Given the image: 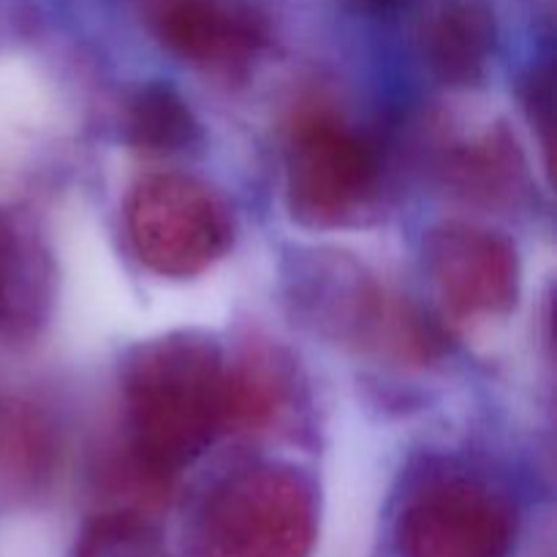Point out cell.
Masks as SVG:
<instances>
[{
	"mask_svg": "<svg viewBox=\"0 0 557 557\" xmlns=\"http://www.w3.org/2000/svg\"><path fill=\"white\" fill-rule=\"evenodd\" d=\"M125 406L136 462L166 482L226 433V359L188 332L145 343L125 368Z\"/></svg>",
	"mask_w": 557,
	"mask_h": 557,
	"instance_id": "6da1fadb",
	"label": "cell"
},
{
	"mask_svg": "<svg viewBox=\"0 0 557 557\" xmlns=\"http://www.w3.org/2000/svg\"><path fill=\"white\" fill-rule=\"evenodd\" d=\"M517 506L504 490L473 476L422 484L397 517L400 557H509Z\"/></svg>",
	"mask_w": 557,
	"mask_h": 557,
	"instance_id": "5b68a950",
	"label": "cell"
},
{
	"mask_svg": "<svg viewBox=\"0 0 557 557\" xmlns=\"http://www.w3.org/2000/svg\"><path fill=\"white\" fill-rule=\"evenodd\" d=\"M125 228L141 264L161 277H194L232 245L226 201L185 174H152L125 201Z\"/></svg>",
	"mask_w": 557,
	"mask_h": 557,
	"instance_id": "277c9868",
	"label": "cell"
},
{
	"mask_svg": "<svg viewBox=\"0 0 557 557\" xmlns=\"http://www.w3.org/2000/svg\"><path fill=\"white\" fill-rule=\"evenodd\" d=\"M319 528L315 493L286 466H250L207 493L194 528V557H310Z\"/></svg>",
	"mask_w": 557,
	"mask_h": 557,
	"instance_id": "7a4b0ae2",
	"label": "cell"
},
{
	"mask_svg": "<svg viewBox=\"0 0 557 557\" xmlns=\"http://www.w3.org/2000/svg\"><path fill=\"white\" fill-rule=\"evenodd\" d=\"M152 36L185 63L239 74L267 47V25L243 0H141Z\"/></svg>",
	"mask_w": 557,
	"mask_h": 557,
	"instance_id": "52a82bcc",
	"label": "cell"
},
{
	"mask_svg": "<svg viewBox=\"0 0 557 557\" xmlns=\"http://www.w3.org/2000/svg\"><path fill=\"white\" fill-rule=\"evenodd\" d=\"M424 261L435 292L460 319L504 315L520 297V256L498 232L444 223L430 232Z\"/></svg>",
	"mask_w": 557,
	"mask_h": 557,
	"instance_id": "8992f818",
	"label": "cell"
},
{
	"mask_svg": "<svg viewBox=\"0 0 557 557\" xmlns=\"http://www.w3.org/2000/svg\"><path fill=\"white\" fill-rule=\"evenodd\" d=\"M71 557H172L161 533L134 511L101 515L82 531Z\"/></svg>",
	"mask_w": 557,
	"mask_h": 557,
	"instance_id": "7c38bea8",
	"label": "cell"
},
{
	"mask_svg": "<svg viewBox=\"0 0 557 557\" xmlns=\"http://www.w3.org/2000/svg\"><path fill=\"white\" fill-rule=\"evenodd\" d=\"M449 169L455 183L466 194L484 196V199L511 194V188L522 183L520 150L504 131L487 134L479 145H468L451 158Z\"/></svg>",
	"mask_w": 557,
	"mask_h": 557,
	"instance_id": "8fae6325",
	"label": "cell"
},
{
	"mask_svg": "<svg viewBox=\"0 0 557 557\" xmlns=\"http://www.w3.org/2000/svg\"><path fill=\"white\" fill-rule=\"evenodd\" d=\"M294 379L281 354L253 348L226 362V433L264 430L286 411Z\"/></svg>",
	"mask_w": 557,
	"mask_h": 557,
	"instance_id": "ba28073f",
	"label": "cell"
},
{
	"mask_svg": "<svg viewBox=\"0 0 557 557\" xmlns=\"http://www.w3.org/2000/svg\"><path fill=\"white\" fill-rule=\"evenodd\" d=\"M373 3H384L386 5V3H397V0H373Z\"/></svg>",
	"mask_w": 557,
	"mask_h": 557,
	"instance_id": "5bb4252c",
	"label": "cell"
},
{
	"mask_svg": "<svg viewBox=\"0 0 557 557\" xmlns=\"http://www.w3.org/2000/svg\"><path fill=\"white\" fill-rule=\"evenodd\" d=\"M128 139L150 156L180 152L199 139V123L188 103L169 85H147L128 109Z\"/></svg>",
	"mask_w": 557,
	"mask_h": 557,
	"instance_id": "30bf717a",
	"label": "cell"
},
{
	"mask_svg": "<svg viewBox=\"0 0 557 557\" xmlns=\"http://www.w3.org/2000/svg\"><path fill=\"white\" fill-rule=\"evenodd\" d=\"M16 234L11 223L0 215V315L9 310L11 297H14L16 283Z\"/></svg>",
	"mask_w": 557,
	"mask_h": 557,
	"instance_id": "4fadbf2b",
	"label": "cell"
},
{
	"mask_svg": "<svg viewBox=\"0 0 557 557\" xmlns=\"http://www.w3.org/2000/svg\"><path fill=\"white\" fill-rule=\"evenodd\" d=\"M286 188L288 210L302 226H348L362 221L379 196L381 158L341 117L308 112L288 141Z\"/></svg>",
	"mask_w": 557,
	"mask_h": 557,
	"instance_id": "3957f363",
	"label": "cell"
},
{
	"mask_svg": "<svg viewBox=\"0 0 557 557\" xmlns=\"http://www.w3.org/2000/svg\"><path fill=\"white\" fill-rule=\"evenodd\" d=\"M495 49V22L484 5L455 3L433 22L428 52L446 85L471 87L487 76Z\"/></svg>",
	"mask_w": 557,
	"mask_h": 557,
	"instance_id": "9c48e42d",
	"label": "cell"
}]
</instances>
